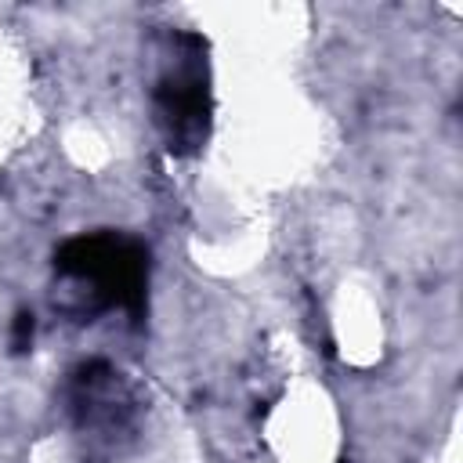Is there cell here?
I'll use <instances>...</instances> for the list:
<instances>
[{"instance_id": "obj_1", "label": "cell", "mask_w": 463, "mask_h": 463, "mask_svg": "<svg viewBox=\"0 0 463 463\" xmlns=\"http://www.w3.org/2000/svg\"><path fill=\"white\" fill-rule=\"evenodd\" d=\"M54 271L83 289L87 315L119 307L141 322L148 293V250L137 239L116 232L76 235L54 253Z\"/></svg>"}, {"instance_id": "obj_2", "label": "cell", "mask_w": 463, "mask_h": 463, "mask_svg": "<svg viewBox=\"0 0 463 463\" xmlns=\"http://www.w3.org/2000/svg\"><path fill=\"white\" fill-rule=\"evenodd\" d=\"M210 112H213V101H210V87H206L199 58L181 69H170L159 80L156 119H159V130H163L170 152H177V156L199 152L210 134Z\"/></svg>"}, {"instance_id": "obj_3", "label": "cell", "mask_w": 463, "mask_h": 463, "mask_svg": "<svg viewBox=\"0 0 463 463\" xmlns=\"http://www.w3.org/2000/svg\"><path fill=\"white\" fill-rule=\"evenodd\" d=\"M33 333H36L33 311H18V315H14V329H11V351H14V354H25V351L33 347Z\"/></svg>"}]
</instances>
